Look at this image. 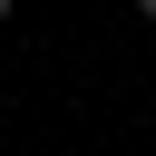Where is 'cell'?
<instances>
[{"label":"cell","mask_w":156,"mask_h":156,"mask_svg":"<svg viewBox=\"0 0 156 156\" xmlns=\"http://www.w3.org/2000/svg\"><path fill=\"white\" fill-rule=\"evenodd\" d=\"M136 20H156V0H136Z\"/></svg>","instance_id":"6da1fadb"},{"label":"cell","mask_w":156,"mask_h":156,"mask_svg":"<svg viewBox=\"0 0 156 156\" xmlns=\"http://www.w3.org/2000/svg\"><path fill=\"white\" fill-rule=\"evenodd\" d=\"M10 10H20V0H0V20H10Z\"/></svg>","instance_id":"7a4b0ae2"}]
</instances>
